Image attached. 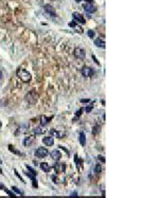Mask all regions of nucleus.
<instances>
[{"mask_svg": "<svg viewBox=\"0 0 159 198\" xmlns=\"http://www.w3.org/2000/svg\"><path fill=\"white\" fill-rule=\"evenodd\" d=\"M37 99H38V96L35 92H33V91L29 92L25 96V100L28 101V103H30V104H35L36 101H37Z\"/></svg>", "mask_w": 159, "mask_h": 198, "instance_id": "obj_3", "label": "nucleus"}, {"mask_svg": "<svg viewBox=\"0 0 159 198\" xmlns=\"http://www.w3.org/2000/svg\"><path fill=\"white\" fill-rule=\"evenodd\" d=\"M72 17H73L74 21H78L80 23H85V22H86V20H85V18L83 17V15L80 14V13H77V12H74V13L72 14Z\"/></svg>", "mask_w": 159, "mask_h": 198, "instance_id": "obj_7", "label": "nucleus"}, {"mask_svg": "<svg viewBox=\"0 0 159 198\" xmlns=\"http://www.w3.org/2000/svg\"><path fill=\"white\" fill-rule=\"evenodd\" d=\"M8 149H10V150H12V152H14V154H16V155H19V156H21V153H20V152H18V150H16V149L13 147L12 145H10V146H8Z\"/></svg>", "mask_w": 159, "mask_h": 198, "instance_id": "obj_21", "label": "nucleus"}, {"mask_svg": "<svg viewBox=\"0 0 159 198\" xmlns=\"http://www.w3.org/2000/svg\"><path fill=\"white\" fill-rule=\"evenodd\" d=\"M26 168H28V171H24V174H25L26 176H28L29 178L33 179V178H35V177H36V175H37L36 171H35V169H33L31 166H26Z\"/></svg>", "mask_w": 159, "mask_h": 198, "instance_id": "obj_6", "label": "nucleus"}, {"mask_svg": "<svg viewBox=\"0 0 159 198\" xmlns=\"http://www.w3.org/2000/svg\"><path fill=\"white\" fill-rule=\"evenodd\" d=\"M17 76H18L19 80H21L23 83H29L32 80V76H31L30 72H28L22 68H19L18 70H17Z\"/></svg>", "mask_w": 159, "mask_h": 198, "instance_id": "obj_1", "label": "nucleus"}, {"mask_svg": "<svg viewBox=\"0 0 159 198\" xmlns=\"http://www.w3.org/2000/svg\"><path fill=\"white\" fill-rule=\"evenodd\" d=\"M49 155V152L45 147H38L37 149H35V156L37 158H45Z\"/></svg>", "mask_w": 159, "mask_h": 198, "instance_id": "obj_2", "label": "nucleus"}, {"mask_svg": "<svg viewBox=\"0 0 159 198\" xmlns=\"http://www.w3.org/2000/svg\"><path fill=\"white\" fill-rule=\"evenodd\" d=\"M12 188H13V190H14V191H15V192H16L17 194H19V195H22V192H21V191L19 190V188H17L16 186H12Z\"/></svg>", "mask_w": 159, "mask_h": 198, "instance_id": "obj_24", "label": "nucleus"}, {"mask_svg": "<svg viewBox=\"0 0 159 198\" xmlns=\"http://www.w3.org/2000/svg\"><path fill=\"white\" fill-rule=\"evenodd\" d=\"M51 119L52 118H47V117H41V119H40V124H41V126H45L46 124H48L50 121H51Z\"/></svg>", "mask_w": 159, "mask_h": 198, "instance_id": "obj_18", "label": "nucleus"}, {"mask_svg": "<svg viewBox=\"0 0 159 198\" xmlns=\"http://www.w3.org/2000/svg\"><path fill=\"white\" fill-rule=\"evenodd\" d=\"M2 76H3V75H2V72H1V71H0V80H1V79H2Z\"/></svg>", "mask_w": 159, "mask_h": 198, "instance_id": "obj_34", "label": "nucleus"}, {"mask_svg": "<svg viewBox=\"0 0 159 198\" xmlns=\"http://www.w3.org/2000/svg\"><path fill=\"white\" fill-rule=\"evenodd\" d=\"M92 58H93V61H94L96 64H98V65H100V63H99L98 61H96V58H95V56H94V55H92Z\"/></svg>", "mask_w": 159, "mask_h": 198, "instance_id": "obj_32", "label": "nucleus"}, {"mask_svg": "<svg viewBox=\"0 0 159 198\" xmlns=\"http://www.w3.org/2000/svg\"><path fill=\"white\" fill-rule=\"evenodd\" d=\"M82 110H83V108H80L77 111H76V114H75V116L77 117V116H81V114H82Z\"/></svg>", "mask_w": 159, "mask_h": 198, "instance_id": "obj_27", "label": "nucleus"}, {"mask_svg": "<svg viewBox=\"0 0 159 198\" xmlns=\"http://www.w3.org/2000/svg\"><path fill=\"white\" fill-rule=\"evenodd\" d=\"M35 140V137L34 136H28L25 138V139L23 140V145L24 146H30Z\"/></svg>", "mask_w": 159, "mask_h": 198, "instance_id": "obj_11", "label": "nucleus"}, {"mask_svg": "<svg viewBox=\"0 0 159 198\" xmlns=\"http://www.w3.org/2000/svg\"><path fill=\"white\" fill-rule=\"evenodd\" d=\"M78 141H80V144H81L82 146H85V145H86V136H85L84 133H80Z\"/></svg>", "mask_w": 159, "mask_h": 198, "instance_id": "obj_13", "label": "nucleus"}, {"mask_svg": "<svg viewBox=\"0 0 159 198\" xmlns=\"http://www.w3.org/2000/svg\"><path fill=\"white\" fill-rule=\"evenodd\" d=\"M0 128H1V122H0Z\"/></svg>", "mask_w": 159, "mask_h": 198, "instance_id": "obj_36", "label": "nucleus"}, {"mask_svg": "<svg viewBox=\"0 0 159 198\" xmlns=\"http://www.w3.org/2000/svg\"><path fill=\"white\" fill-rule=\"evenodd\" d=\"M84 10L87 12V13H94L96 11L95 6L93 5L92 2H87L85 5H84Z\"/></svg>", "mask_w": 159, "mask_h": 198, "instance_id": "obj_8", "label": "nucleus"}, {"mask_svg": "<svg viewBox=\"0 0 159 198\" xmlns=\"http://www.w3.org/2000/svg\"><path fill=\"white\" fill-rule=\"evenodd\" d=\"M45 10H46V12H48L51 16H56V13H55V10H54V7L53 6H51L50 4H46L45 5Z\"/></svg>", "mask_w": 159, "mask_h": 198, "instance_id": "obj_12", "label": "nucleus"}, {"mask_svg": "<svg viewBox=\"0 0 159 198\" xmlns=\"http://www.w3.org/2000/svg\"><path fill=\"white\" fill-rule=\"evenodd\" d=\"M42 143L47 145V146H52L53 144H54V139H53L52 137H45L42 139Z\"/></svg>", "mask_w": 159, "mask_h": 198, "instance_id": "obj_10", "label": "nucleus"}, {"mask_svg": "<svg viewBox=\"0 0 159 198\" xmlns=\"http://www.w3.org/2000/svg\"><path fill=\"white\" fill-rule=\"evenodd\" d=\"M101 172H102V166H101L100 164H96V165L94 166V173L99 174V173H101Z\"/></svg>", "mask_w": 159, "mask_h": 198, "instance_id": "obj_20", "label": "nucleus"}, {"mask_svg": "<svg viewBox=\"0 0 159 198\" xmlns=\"http://www.w3.org/2000/svg\"><path fill=\"white\" fill-rule=\"evenodd\" d=\"M15 174H16V176H17V177H18V178H19V179L21 180V181H22V182H24V180H23V179H22V178L20 177V175H19L18 173H17V172H16V171H15Z\"/></svg>", "mask_w": 159, "mask_h": 198, "instance_id": "obj_28", "label": "nucleus"}, {"mask_svg": "<svg viewBox=\"0 0 159 198\" xmlns=\"http://www.w3.org/2000/svg\"><path fill=\"white\" fill-rule=\"evenodd\" d=\"M40 168H41L43 172H46V173H49V172L51 171V167H50V165L48 164V163H46V162H42V163H40Z\"/></svg>", "mask_w": 159, "mask_h": 198, "instance_id": "obj_16", "label": "nucleus"}, {"mask_svg": "<svg viewBox=\"0 0 159 198\" xmlns=\"http://www.w3.org/2000/svg\"><path fill=\"white\" fill-rule=\"evenodd\" d=\"M94 45L99 48H105V41L101 38H96L94 39Z\"/></svg>", "mask_w": 159, "mask_h": 198, "instance_id": "obj_14", "label": "nucleus"}, {"mask_svg": "<svg viewBox=\"0 0 159 198\" xmlns=\"http://www.w3.org/2000/svg\"><path fill=\"white\" fill-rule=\"evenodd\" d=\"M93 73H94V70H93L92 68H90V67L85 66V67L82 68V74H83V76H85V77H90V76L93 75Z\"/></svg>", "mask_w": 159, "mask_h": 198, "instance_id": "obj_4", "label": "nucleus"}, {"mask_svg": "<svg viewBox=\"0 0 159 198\" xmlns=\"http://www.w3.org/2000/svg\"><path fill=\"white\" fill-rule=\"evenodd\" d=\"M89 102H90V100H89V99H87V100L83 99V100H81V103H89Z\"/></svg>", "mask_w": 159, "mask_h": 198, "instance_id": "obj_30", "label": "nucleus"}, {"mask_svg": "<svg viewBox=\"0 0 159 198\" xmlns=\"http://www.w3.org/2000/svg\"><path fill=\"white\" fill-rule=\"evenodd\" d=\"M68 25H69V27H71V28H75L76 27V21H71V22H69L68 23Z\"/></svg>", "mask_w": 159, "mask_h": 198, "instance_id": "obj_25", "label": "nucleus"}, {"mask_svg": "<svg viewBox=\"0 0 159 198\" xmlns=\"http://www.w3.org/2000/svg\"><path fill=\"white\" fill-rule=\"evenodd\" d=\"M92 108H93V105H92V103H91L89 106H87V107H86V109H85V110H86V112H90V111L92 110Z\"/></svg>", "mask_w": 159, "mask_h": 198, "instance_id": "obj_23", "label": "nucleus"}, {"mask_svg": "<svg viewBox=\"0 0 159 198\" xmlns=\"http://www.w3.org/2000/svg\"><path fill=\"white\" fill-rule=\"evenodd\" d=\"M0 162H2V161H1V160H0Z\"/></svg>", "mask_w": 159, "mask_h": 198, "instance_id": "obj_37", "label": "nucleus"}, {"mask_svg": "<svg viewBox=\"0 0 159 198\" xmlns=\"http://www.w3.org/2000/svg\"><path fill=\"white\" fill-rule=\"evenodd\" d=\"M50 134H51V135H56L58 138H60V137H61V134H60V133H58V131H56L55 129H51V130H50Z\"/></svg>", "mask_w": 159, "mask_h": 198, "instance_id": "obj_22", "label": "nucleus"}, {"mask_svg": "<svg viewBox=\"0 0 159 198\" xmlns=\"http://www.w3.org/2000/svg\"><path fill=\"white\" fill-rule=\"evenodd\" d=\"M100 130H101V127H100L99 125L94 126L93 130H92V135H96V134H99V133H100Z\"/></svg>", "mask_w": 159, "mask_h": 198, "instance_id": "obj_19", "label": "nucleus"}, {"mask_svg": "<svg viewBox=\"0 0 159 198\" xmlns=\"http://www.w3.org/2000/svg\"><path fill=\"white\" fill-rule=\"evenodd\" d=\"M0 190H3V191L5 192V190H6V188L4 187V184H2V183H0Z\"/></svg>", "mask_w": 159, "mask_h": 198, "instance_id": "obj_29", "label": "nucleus"}, {"mask_svg": "<svg viewBox=\"0 0 159 198\" xmlns=\"http://www.w3.org/2000/svg\"><path fill=\"white\" fill-rule=\"evenodd\" d=\"M34 133H35V135H42V134L46 133V128L45 127H36L34 129Z\"/></svg>", "mask_w": 159, "mask_h": 198, "instance_id": "obj_17", "label": "nucleus"}, {"mask_svg": "<svg viewBox=\"0 0 159 198\" xmlns=\"http://www.w3.org/2000/svg\"><path fill=\"white\" fill-rule=\"evenodd\" d=\"M80 1H82V0H76V2H80ZM85 1H87V2H91L92 0H85Z\"/></svg>", "mask_w": 159, "mask_h": 198, "instance_id": "obj_33", "label": "nucleus"}, {"mask_svg": "<svg viewBox=\"0 0 159 198\" xmlns=\"http://www.w3.org/2000/svg\"><path fill=\"white\" fill-rule=\"evenodd\" d=\"M74 56L78 59H84L85 56H86V52H85V50L81 49V48H76L74 50Z\"/></svg>", "mask_w": 159, "mask_h": 198, "instance_id": "obj_5", "label": "nucleus"}, {"mask_svg": "<svg viewBox=\"0 0 159 198\" xmlns=\"http://www.w3.org/2000/svg\"><path fill=\"white\" fill-rule=\"evenodd\" d=\"M87 34H88V36H89L90 38H93V36H94V32L93 31H91V30H89L87 32Z\"/></svg>", "mask_w": 159, "mask_h": 198, "instance_id": "obj_26", "label": "nucleus"}, {"mask_svg": "<svg viewBox=\"0 0 159 198\" xmlns=\"http://www.w3.org/2000/svg\"><path fill=\"white\" fill-rule=\"evenodd\" d=\"M98 159H99V160H101V162H105V158H104V157H102V156H98Z\"/></svg>", "mask_w": 159, "mask_h": 198, "instance_id": "obj_31", "label": "nucleus"}, {"mask_svg": "<svg viewBox=\"0 0 159 198\" xmlns=\"http://www.w3.org/2000/svg\"><path fill=\"white\" fill-rule=\"evenodd\" d=\"M54 168L58 172V173H60V172H65V168H66V165L64 164H61V163H56V164L54 165Z\"/></svg>", "mask_w": 159, "mask_h": 198, "instance_id": "obj_15", "label": "nucleus"}, {"mask_svg": "<svg viewBox=\"0 0 159 198\" xmlns=\"http://www.w3.org/2000/svg\"><path fill=\"white\" fill-rule=\"evenodd\" d=\"M50 155H51V158H52L53 160H55V161H58V160L61 158V153H60L59 150H57V149L51 152Z\"/></svg>", "mask_w": 159, "mask_h": 198, "instance_id": "obj_9", "label": "nucleus"}, {"mask_svg": "<svg viewBox=\"0 0 159 198\" xmlns=\"http://www.w3.org/2000/svg\"><path fill=\"white\" fill-rule=\"evenodd\" d=\"M0 174H2V169L1 168H0Z\"/></svg>", "mask_w": 159, "mask_h": 198, "instance_id": "obj_35", "label": "nucleus"}]
</instances>
